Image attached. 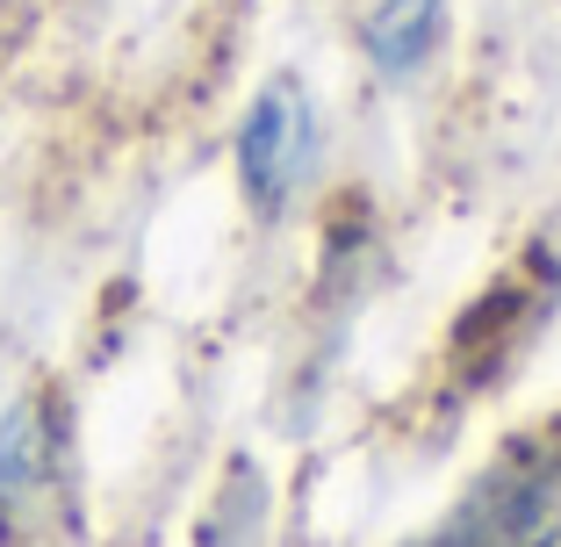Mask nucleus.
Returning a JSON list of instances; mask_svg holds the SVG:
<instances>
[{"label":"nucleus","mask_w":561,"mask_h":547,"mask_svg":"<svg viewBox=\"0 0 561 547\" xmlns=\"http://www.w3.org/2000/svg\"><path fill=\"white\" fill-rule=\"evenodd\" d=\"M561 540V440H526L461 498L432 540L417 547H554Z\"/></svg>","instance_id":"nucleus-1"},{"label":"nucleus","mask_w":561,"mask_h":547,"mask_svg":"<svg viewBox=\"0 0 561 547\" xmlns=\"http://www.w3.org/2000/svg\"><path fill=\"white\" fill-rule=\"evenodd\" d=\"M317 173V109L302 101L296 80L260 87V101L238 123V181L260 216H280Z\"/></svg>","instance_id":"nucleus-2"},{"label":"nucleus","mask_w":561,"mask_h":547,"mask_svg":"<svg viewBox=\"0 0 561 547\" xmlns=\"http://www.w3.org/2000/svg\"><path fill=\"white\" fill-rule=\"evenodd\" d=\"M66 490V425L50 397H22L0 418V540H30L50 526Z\"/></svg>","instance_id":"nucleus-3"},{"label":"nucleus","mask_w":561,"mask_h":547,"mask_svg":"<svg viewBox=\"0 0 561 547\" xmlns=\"http://www.w3.org/2000/svg\"><path fill=\"white\" fill-rule=\"evenodd\" d=\"M439 30H446V0H381L360 30V50L381 80H411L439 50Z\"/></svg>","instance_id":"nucleus-4"}]
</instances>
